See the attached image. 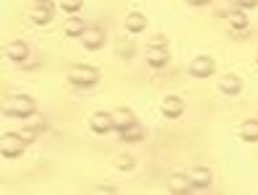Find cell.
Wrapping results in <instances>:
<instances>
[{"label": "cell", "mask_w": 258, "mask_h": 195, "mask_svg": "<svg viewBox=\"0 0 258 195\" xmlns=\"http://www.w3.org/2000/svg\"><path fill=\"white\" fill-rule=\"evenodd\" d=\"M183 112H185V104H183V99H180V96H164L162 99V115L164 117L177 120Z\"/></svg>", "instance_id": "9c48e42d"}, {"label": "cell", "mask_w": 258, "mask_h": 195, "mask_svg": "<svg viewBox=\"0 0 258 195\" xmlns=\"http://www.w3.org/2000/svg\"><path fill=\"white\" fill-rule=\"evenodd\" d=\"M115 167H117V169H123V172H131V169L136 167V161H133L131 154H120V156L115 159Z\"/></svg>", "instance_id": "ffe728a7"}, {"label": "cell", "mask_w": 258, "mask_h": 195, "mask_svg": "<svg viewBox=\"0 0 258 195\" xmlns=\"http://www.w3.org/2000/svg\"><path fill=\"white\" fill-rule=\"evenodd\" d=\"M240 8H255L258 6V0H237Z\"/></svg>", "instance_id": "cb8c5ba5"}, {"label": "cell", "mask_w": 258, "mask_h": 195, "mask_svg": "<svg viewBox=\"0 0 258 195\" xmlns=\"http://www.w3.org/2000/svg\"><path fill=\"white\" fill-rule=\"evenodd\" d=\"M19 133H21V138H24L26 143H34V138H37V133H39V130H34V128H29V125H26V128L19 130Z\"/></svg>", "instance_id": "7402d4cb"}, {"label": "cell", "mask_w": 258, "mask_h": 195, "mask_svg": "<svg viewBox=\"0 0 258 195\" xmlns=\"http://www.w3.org/2000/svg\"><path fill=\"white\" fill-rule=\"evenodd\" d=\"M151 44H167V39L164 37H154V39H151Z\"/></svg>", "instance_id": "d4e9b609"}, {"label": "cell", "mask_w": 258, "mask_h": 195, "mask_svg": "<svg viewBox=\"0 0 258 195\" xmlns=\"http://www.w3.org/2000/svg\"><path fill=\"white\" fill-rule=\"evenodd\" d=\"M8 57L13 60V63H24L26 60V55H29V47H26V42H21V39H16V42H11L8 44Z\"/></svg>", "instance_id": "5bb4252c"}, {"label": "cell", "mask_w": 258, "mask_h": 195, "mask_svg": "<svg viewBox=\"0 0 258 195\" xmlns=\"http://www.w3.org/2000/svg\"><path fill=\"white\" fill-rule=\"evenodd\" d=\"M84 29H86V24H84L79 16H76V13H73V16H71V19L63 24V32H66L68 37H79V34L84 32Z\"/></svg>", "instance_id": "ac0fdd59"}, {"label": "cell", "mask_w": 258, "mask_h": 195, "mask_svg": "<svg viewBox=\"0 0 258 195\" xmlns=\"http://www.w3.org/2000/svg\"><path fill=\"white\" fill-rule=\"evenodd\" d=\"M81 6H84V0H60V8H63L66 13H79L81 11Z\"/></svg>", "instance_id": "44dd1931"}, {"label": "cell", "mask_w": 258, "mask_h": 195, "mask_svg": "<svg viewBox=\"0 0 258 195\" xmlns=\"http://www.w3.org/2000/svg\"><path fill=\"white\" fill-rule=\"evenodd\" d=\"M55 19V3L52 0H34V8H32V21L44 26Z\"/></svg>", "instance_id": "277c9868"}, {"label": "cell", "mask_w": 258, "mask_h": 195, "mask_svg": "<svg viewBox=\"0 0 258 195\" xmlns=\"http://www.w3.org/2000/svg\"><path fill=\"white\" fill-rule=\"evenodd\" d=\"M188 177H190V182H193V190H206V187L211 185V172H209V167H196Z\"/></svg>", "instance_id": "8fae6325"}, {"label": "cell", "mask_w": 258, "mask_h": 195, "mask_svg": "<svg viewBox=\"0 0 258 195\" xmlns=\"http://www.w3.org/2000/svg\"><path fill=\"white\" fill-rule=\"evenodd\" d=\"M34 99L32 96H24V94H19V96H13L8 104H6V115H13V117H32L34 115Z\"/></svg>", "instance_id": "3957f363"}, {"label": "cell", "mask_w": 258, "mask_h": 195, "mask_svg": "<svg viewBox=\"0 0 258 195\" xmlns=\"http://www.w3.org/2000/svg\"><path fill=\"white\" fill-rule=\"evenodd\" d=\"M125 29L131 34H141L146 29V16H144V13H128V16H125Z\"/></svg>", "instance_id": "9a60e30c"}, {"label": "cell", "mask_w": 258, "mask_h": 195, "mask_svg": "<svg viewBox=\"0 0 258 195\" xmlns=\"http://www.w3.org/2000/svg\"><path fill=\"white\" fill-rule=\"evenodd\" d=\"M240 138L248 141V143H255V141H258V120H245V123H242Z\"/></svg>", "instance_id": "e0dca14e"}, {"label": "cell", "mask_w": 258, "mask_h": 195, "mask_svg": "<svg viewBox=\"0 0 258 195\" xmlns=\"http://www.w3.org/2000/svg\"><path fill=\"white\" fill-rule=\"evenodd\" d=\"M227 21H230L232 29H245L248 26V16L242 11H230V13H227Z\"/></svg>", "instance_id": "d6986e66"}, {"label": "cell", "mask_w": 258, "mask_h": 195, "mask_svg": "<svg viewBox=\"0 0 258 195\" xmlns=\"http://www.w3.org/2000/svg\"><path fill=\"white\" fill-rule=\"evenodd\" d=\"M89 125H92V130L94 133H99V136H104V133H110L112 128H115V123H112V115L110 112H94L92 115V120H89Z\"/></svg>", "instance_id": "ba28073f"}, {"label": "cell", "mask_w": 258, "mask_h": 195, "mask_svg": "<svg viewBox=\"0 0 258 195\" xmlns=\"http://www.w3.org/2000/svg\"><path fill=\"white\" fill-rule=\"evenodd\" d=\"M26 148V141L21 138V133H3L0 138V154L6 159H19Z\"/></svg>", "instance_id": "6da1fadb"}, {"label": "cell", "mask_w": 258, "mask_h": 195, "mask_svg": "<svg viewBox=\"0 0 258 195\" xmlns=\"http://www.w3.org/2000/svg\"><path fill=\"white\" fill-rule=\"evenodd\" d=\"M144 136H146V130H144L139 123H133V125H128L125 130H120V138H123V141H128V143L144 141Z\"/></svg>", "instance_id": "2e32d148"}, {"label": "cell", "mask_w": 258, "mask_h": 195, "mask_svg": "<svg viewBox=\"0 0 258 195\" xmlns=\"http://www.w3.org/2000/svg\"><path fill=\"white\" fill-rule=\"evenodd\" d=\"M68 81L76 86H94L99 81V70L92 65H73L68 70Z\"/></svg>", "instance_id": "7a4b0ae2"}, {"label": "cell", "mask_w": 258, "mask_h": 195, "mask_svg": "<svg viewBox=\"0 0 258 195\" xmlns=\"http://www.w3.org/2000/svg\"><path fill=\"white\" fill-rule=\"evenodd\" d=\"M167 60H170L167 44H149V50H146V63H149L151 68H164Z\"/></svg>", "instance_id": "52a82bcc"}, {"label": "cell", "mask_w": 258, "mask_h": 195, "mask_svg": "<svg viewBox=\"0 0 258 195\" xmlns=\"http://www.w3.org/2000/svg\"><path fill=\"white\" fill-rule=\"evenodd\" d=\"M79 39H81V44L86 50H99L104 44V32H102V26H86L79 34Z\"/></svg>", "instance_id": "8992f818"}, {"label": "cell", "mask_w": 258, "mask_h": 195, "mask_svg": "<svg viewBox=\"0 0 258 195\" xmlns=\"http://www.w3.org/2000/svg\"><path fill=\"white\" fill-rule=\"evenodd\" d=\"M219 91L224 94V96H237L240 91H242V81H240V76H222V83H219Z\"/></svg>", "instance_id": "30bf717a"}, {"label": "cell", "mask_w": 258, "mask_h": 195, "mask_svg": "<svg viewBox=\"0 0 258 195\" xmlns=\"http://www.w3.org/2000/svg\"><path fill=\"white\" fill-rule=\"evenodd\" d=\"M112 123H115V130L120 133V130H125L128 125H133V123H136V115H133L128 107H120V110H115V112H112Z\"/></svg>", "instance_id": "7c38bea8"}, {"label": "cell", "mask_w": 258, "mask_h": 195, "mask_svg": "<svg viewBox=\"0 0 258 195\" xmlns=\"http://www.w3.org/2000/svg\"><path fill=\"white\" fill-rule=\"evenodd\" d=\"M44 123H42V117L39 115H34V120H29V128H34V130H39Z\"/></svg>", "instance_id": "603a6c76"}, {"label": "cell", "mask_w": 258, "mask_h": 195, "mask_svg": "<svg viewBox=\"0 0 258 195\" xmlns=\"http://www.w3.org/2000/svg\"><path fill=\"white\" fill-rule=\"evenodd\" d=\"M188 70H190L193 78H209L211 73H214V60H211L209 55H199V57L190 60Z\"/></svg>", "instance_id": "5b68a950"}, {"label": "cell", "mask_w": 258, "mask_h": 195, "mask_svg": "<svg viewBox=\"0 0 258 195\" xmlns=\"http://www.w3.org/2000/svg\"><path fill=\"white\" fill-rule=\"evenodd\" d=\"M255 63H258V55H255Z\"/></svg>", "instance_id": "4316f807"}, {"label": "cell", "mask_w": 258, "mask_h": 195, "mask_svg": "<svg viewBox=\"0 0 258 195\" xmlns=\"http://www.w3.org/2000/svg\"><path fill=\"white\" fill-rule=\"evenodd\" d=\"M167 187H170L172 192H188L193 190V182L188 174H172L170 179H167Z\"/></svg>", "instance_id": "4fadbf2b"}, {"label": "cell", "mask_w": 258, "mask_h": 195, "mask_svg": "<svg viewBox=\"0 0 258 195\" xmlns=\"http://www.w3.org/2000/svg\"><path fill=\"white\" fill-rule=\"evenodd\" d=\"M190 6H204V3H209V0H188Z\"/></svg>", "instance_id": "484cf974"}]
</instances>
